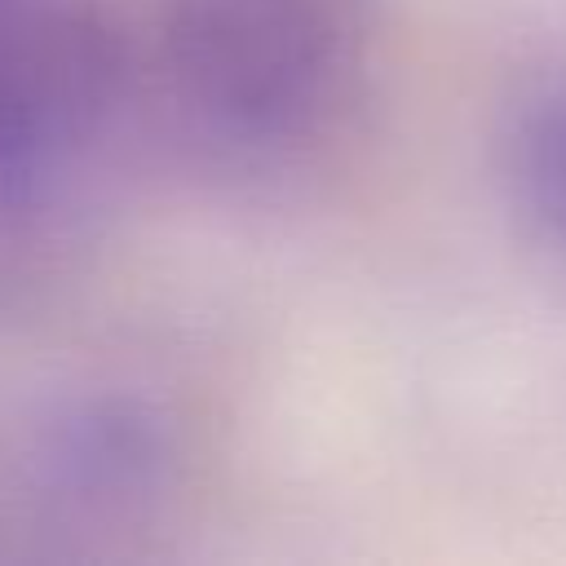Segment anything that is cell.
<instances>
[{
	"label": "cell",
	"instance_id": "6da1fadb",
	"mask_svg": "<svg viewBox=\"0 0 566 566\" xmlns=\"http://www.w3.org/2000/svg\"><path fill=\"white\" fill-rule=\"evenodd\" d=\"M367 49V0H172L159 71L172 106L208 146L274 164L345 119Z\"/></svg>",
	"mask_w": 566,
	"mask_h": 566
},
{
	"label": "cell",
	"instance_id": "7a4b0ae2",
	"mask_svg": "<svg viewBox=\"0 0 566 566\" xmlns=\"http://www.w3.org/2000/svg\"><path fill=\"white\" fill-rule=\"evenodd\" d=\"M119 75V35L93 0H0V168L84 142Z\"/></svg>",
	"mask_w": 566,
	"mask_h": 566
},
{
	"label": "cell",
	"instance_id": "3957f363",
	"mask_svg": "<svg viewBox=\"0 0 566 566\" xmlns=\"http://www.w3.org/2000/svg\"><path fill=\"white\" fill-rule=\"evenodd\" d=\"M49 464L62 486L84 495H124L146 486L159 464V429L124 402H93L71 416L49 451Z\"/></svg>",
	"mask_w": 566,
	"mask_h": 566
},
{
	"label": "cell",
	"instance_id": "277c9868",
	"mask_svg": "<svg viewBox=\"0 0 566 566\" xmlns=\"http://www.w3.org/2000/svg\"><path fill=\"white\" fill-rule=\"evenodd\" d=\"M522 186L535 212L566 239V97H557L522 137Z\"/></svg>",
	"mask_w": 566,
	"mask_h": 566
}]
</instances>
